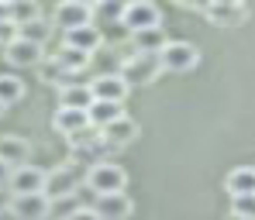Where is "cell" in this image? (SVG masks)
Listing matches in <instances>:
<instances>
[{"instance_id":"obj_1","label":"cell","mask_w":255,"mask_h":220,"mask_svg":"<svg viewBox=\"0 0 255 220\" xmlns=\"http://www.w3.org/2000/svg\"><path fill=\"white\" fill-rule=\"evenodd\" d=\"M83 186L90 189V193H93V196L125 193V189H128V172H125V165H118V162L104 158V162L90 165V169L83 172Z\"/></svg>"},{"instance_id":"obj_2","label":"cell","mask_w":255,"mask_h":220,"mask_svg":"<svg viewBox=\"0 0 255 220\" xmlns=\"http://www.w3.org/2000/svg\"><path fill=\"white\" fill-rule=\"evenodd\" d=\"M80 186H83V169L73 165V162H66V165H55V169L45 172V189L42 193L48 196V203H59V200L76 196Z\"/></svg>"},{"instance_id":"obj_3","label":"cell","mask_w":255,"mask_h":220,"mask_svg":"<svg viewBox=\"0 0 255 220\" xmlns=\"http://www.w3.org/2000/svg\"><path fill=\"white\" fill-rule=\"evenodd\" d=\"M121 28L128 35L148 31V28H162V7L152 0H131L121 7Z\"/></svg>"},{"instance_id":"obj_4","label":"cell","mask_w":255,"mask_h":220,"mask_svg":"<svg viewBox=\"0 0 255 220\" xmlns=\"http://www.w3.org/2000/svg\"><path fill=\"white\" fill-rule=\"evenodd\" d=\"M159 73H162L159 55H145V52H131L121 62V69H118V76L125 79L128 86L131 83H152V79H159Z\"/></svg>"},{"instance_id":"obj_5","label":"cell","mask_w":255,"mask_h":220,"mask_svg":"<svg viewBox=\"0 0 255 220\" xmlns=\"http://www.w3.org/2000/svg\"><path fill=\"white\" fill-rule=\"evenodd\" d=\"M159 66L162 73H190L200 66V48L190 42H169L159 52Z\"/></svg>"},{"instance_id":"obj_6","label":"cell","mask_w":255,"mask_h":220,"mask_svg":"<svg viewBox=\"0 0 255 220\" xmlns=\"http://www.w3.org/2000/svg\"><path fill=\"white\" fill-rule=\"evenodd\" d=\"M83 24H93V3H83V0H62V3H55L52 28L73 31V28H83Z\"/></svg>"},{"instance_id":"obj_7","label":"cell","mask_w":255,"mask_h":220,"mask_svg":"<svg viewBox=\"0 0 255 220\" xmlns=\"http://www.w3.org/2000/svg\"><path fill=\"white\" fill-rule=\"evenodd\" d=\"M200 14L211 17V24H224V28H235L249 17V3H238V0H211V3H197Z\"/></svg>"},{"instance_id":"obj_8","label":"cell","mask_w":255,"mask_h":220,"mask_svg":"<svg viewBox=\"0 0 255 220\" xmlns=\"http://www.w3.org/2000/svg\"><path fill=\"white\" fill-rule=\"evenodd\" d=\"M128 89H131V86H128L118 73H100V76L90 79V96L100 100V103H121V107H125Z\"/></svg>"},{"instance_id":"obj_9","label":"cell","mask_w":255,"mask_h":220,"mask_svg":"<svg viewBox=\"0 0 255 220\" xmlns=\"http://www.w3.org/2000/svg\"><path fill=\"white\" fill-rule=\"evenodd\" d=\"M45 189V169L38 165H21V169H10V179H7V193L10 196H31V193H42Z\"/></svg>"},{"instance_id":"obj_10","label":"cell","mask_w":255,"mask_h":220,"mask_svg":"<svg viewBox=\"0 0 255 220\" xmlns=\"http://www.w3.org/2000/svg\"><path fill=\"white\" fill-rule=\"evenodd\" d=\"M10 217L17 220H45L52 214V203L45 193H31V196H10Z\"/></svg>"},{"instance_id":"obj_11","label":"cell","mask_w":255,"mask_h":220,"mask_svg":"<svg viewBox=\"0 0 255 220\" xmlns=\"http://www.w3.org/2000/svg\"><path fill=\"white\" fill-rule=\"evenodd\" d=\"M3 55H7V62H10L14 69H38L45 62V48L24 42V38H14V42L3 48Z\"/></svg>"},{"instance_id":"obj_12","label":"cell","mask_w":255,"mask_h":220,"mask_svg":"<svg viewBox=\"0 0 255 220\" xmlns=\"http://www.w3.org/2000/svg\"><path fill=\"white\" fill-rule=\"evenodd\" d=\"M131 196L128 193H111V196H93V214L100 220H125V217H131Z\"/></svg>"},{"instance_id":"obj_13","label":"cell","mask_w":255,"mask_h":220,"mask_svg":"<svg viewBox=\"0 0 255 220\" xmlns=\"http://www.w3.org/2000/svg\"><path fill=\"white\" fill-rule=\"evenodd\" d=\"M0 162H7L10 169H21L31 162V141L21 134H3L0 138Z\"/></svg>"},{"instance_id":"obj_14","label":"cell","mask_w":255,"mask_h":220,"mask_svg":"<svg viewBox=\"0 0 255 220\" xmlns=\"http://www.w3.org/2000/svg\"><path fill=\"white\" fill-rule=\"evenodd\" d=\"M62 45L66 48H76V52H86L93 55L100 45H104V35L97 24H83V28H73V31H62Z\"/></svg>"},{"instance_id":"obj_15","label":"cell","mask_w":255,"mask_h":220,"mask_svg":"<svg viewBox=\"0 0 255 220\" xmlns=\"http://www.w3.org/2000/svg\"><path fill=\"white\" fill-rule=\"evenodd\" d=\"M104 148H125V145H131L138 134H141V128H138V121H131V117H118L114 124H107L104 128Z\"/></svg>"},{"instance_id":"obj_16","label":"cell","mask_w":255,"mask_h":220,"mask_svg":"<svg viewBox=\"0 0 255 220\" xmlns=\"http://www.w3.org/2000/svg\"><path fill=\"white\" fill-rule=\"evenodd\" d=\"M224 189L231 193V200H238V196H255V165H238V169H231L228 179H224Z\"/></svg>"},{"instance_id":"obj_17","label":"cell","mask_w":255,"mask_h":220,"mask_svg":"<svg viewBox=\"0 0 255 220\" xmlns=\"http://www.w3.org/2000/svg\"><path fill=\"white\" fill-rule=\"evenodd\" d=\"M90 59L93 55H86V52H76V48H66V45H59L55 52H52V62L66 73V76H80L86 66H90Z\"/></svg>"},{"instance_id":"obj_18","label":"cell","mask_w":255,"mask_h":220,"mask_svg":"<svg viewBox=\"0 0 255 220\" xmlns=\"http://www.w3.org/2000/svg\"><path fill=\"white\" fill-rule=\"evenodd\" d=\"M52 128L59 134H76L90 128V121H86V110H69V107H55V114H52Z\"/></svg>"},{"instance_id":"obj_19","label":"cell","mask_w":255,"mask_h":220,"mask_svg":"<svg viewBox=\"0 0 255 220\" xmlns=\"http://www.w3.org/2000/svg\"><path fill=\"white\" fill-rule=\"evenodd\" d=\"M118 117H125V107H121V103H100V100H93V103L86 107V121H90V128H97V131H104V128L114 124Z\"/></svg>"},{"instance_id":"obj_20","label":"cell","mask_w":255,"mask_h":220,"mask_svg":"<svg viewBox=\"0 0 255 220\" xmlns=\"http://www.w3.org/2000/svg\"><path fill=\"white\" fill-rule=\"evenodd\" d=\"M166 45H169V38H166V28H148V31H138V35H131V52L159 55Z\"/></svg>"},{"instance_id":"obj_21","label":"cell","mask_w":255,"mask_h":220,"mask_svg":"<svg viewBox=\"0 0 255 220\" xmlns=\"http://www.w3.org/2000/svg\"><path fill=\"white\" fill-rule=\"evenodd\" d=\"M90 103H93V96H90V83L59 86V107H69V110H86Z\"/></svg>"},{"instance_id":"obj_22","label":"cell","mask_w":255,"mask_h":220,"mask_svg":"<svg viewBox=\"0 0 255 220\" xmlns=\"http://www.w3.org/2000/svg\"><path fill=\"white\" fill-rule=\"evenodd\" d=\"M17 31V38H24V42L31 45H42L52 38V21H45V17H38V21H31V24H21V28H14Z\"/></svg>"},{"instance_id":"obj_23","label":"cell","mask_w":255,"mask_h":220,"mask_svg":"<svg viewBox=\"0 0 255 220\" xmlns=\"http://www.w3.org/2000/svg\"><path fill=\"white\" fill-rule=\"evenodd\" d=\"M21 96H24V79L3 73V76H0V103H3V107H14Z\"/></svg>"},{"instance_id":"obj_24","label":"cell","mask_w":255,"mask_h":220,"mask_svg":"<svg viewBox=\"0 0 255 220\" xmlns=\"http://www.w3.org/2000/svg\"><path fill=\"white\" fill-rule=\"evenodd\" d=\"M42 17V7L38 3H10V24L21 28V24H31Z\"/></svg>"},{"instance_id":"obj_25","label":"cell","mask_w":255,"mask_h":220,"mask_svg":"<svg viewBox=\"0 0 255 220\" xmlns=\"http://www.w3.org/2000/svg\"><path fill=\"white\" fill-rule=\"evenodd\" d=\"M231 217L255 220V196H238V200H231Z\"/></svg>"},{"instance_id":"obj_26","label":"cell","mask_w":255,"mask_h":220,"mask_svg":"<svg viewBox=\"0 0 255 220\" xmlns=\"http://www.w3.org/2000/svg\"><path fill=\"white\" fill-rule=\"evenodd\" d=\"M62 220H100V217H97L90 207H73V210H69V214H66Z\"/></svg>"},{"instance_id":"obj_27","label":"cell","mask_w":255,"mask_h":220,"mask_svg":"<svg viewBox=\"0 0 255 220\" xmlns=\"http://www.w3.org/2000/svg\"><path fill=\"white\" fill-rule=\"evenodd\" d=\"M17 38V31H14V24H0V45L7 48V45Z\"/></svg>"},{"instance_id":"obj_28","label":"cell","mask_w":255,"mask_h":220,"mask_svg":"<svg viewBox=\"0 0 255 220\" xmlns=\"http://www.w3.org/2000/svg\"><path fill=\"white\" fill-rule=\"evenodd\" d=\"M10 210V193H7V186L0 189V214H7Z\"/></svg>"},{"instance_id":"obj_29","label":"cell","mask_w":255,"mask_h":220,"mask_svg":"<svg viewBox=\"0 0 255 220\" xmlns=\"http://www.w3.org/2000/svg\"><path fill=\"white\" fill-rule=\"evenodd\" d=\"M7 179H10V165H7V162H0V189L7 186Z\"/></svg>"},{"instance_id":"obj_30","label":"cell","mask_w":255,"mask_h":220,"mask_svg":"<svg viewBox=\"0 0 255 220\" xmlns=\"http://www.w3.org/2000/svg\"><path fill=\"white\" fill-rule=\"evenodd\" d=\"M0 24H10V3H0Z\"/></svg>"},{"instance_id":"obj_31","label":"cell","mask_w":255,"mask_h":220,"mask_svg":"<svg viewBox=\"0 0 255 220\" xmlns=\"http://www.w3.org/2000/svg\"><path fill=\"white\" fill-rule=\"evenodd\" d=\"M3 110H7V107H3V103H0V114H3Z\"/></svg>"},{"instance_id":"obj_32","label":"cell","mask_w":255,"mask_h":220,"mask_svg":"<svg viewBox=\"0 0 255 220\" xmlns=\"http://www.w3.org/2000/svg\"><path fill=\"white\" fill-rule=\"evenodd\" d=\"M231 220H238V217H231Z\"/></svg>"}]
</instances>
